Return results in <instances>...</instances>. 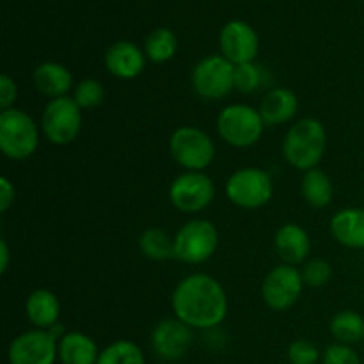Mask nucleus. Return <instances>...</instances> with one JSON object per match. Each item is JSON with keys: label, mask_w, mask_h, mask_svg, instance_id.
I'll list each match as a JSON object with an SVG mask.
<instances>
[{"label": "nucleus", "mask_w": 364, "mask_h": 364, "mask_svg": "<svg viewBox=\"0 0 364 364\" xmlns=\"http://www.w3.org/2000/svg\"><path fill=\"white\" fill-rule=\"evenodd\" d=\"M194 91L205 100H223L235 89V64L224 55H208L192 71Z\"/></svg>", "instance_id": "1a4fd4ad"}, {"label": "nucleus", "mask_w": 364, "mask_h": 364, "mask_svg": "<svg viewBox=\"0 0 364 364\" xmlns=\"http://www.w3.org/2000/svg\"><path fill=\"white\" fill-rule=\"evenodd\" d=\"M173 159L188 171H199L210 166L215 156V146L206 132L196 127H181L173 132L169 141Z\"/></svg>", "instance_id": "0eeeda50"}, {"label": "nucleus", "mask_w": 364, "mask_h": 364, "mask_svg": "<svg viewBox=\"0 0 364 364\" xmlns=\"http://www.w3.org/2000/svg\"><path fill=\"white\" fill-rule=\"evenodd\" d=\"M139 249L146 258L153 262H166L174 256V238L160 228H149L139 238Z\"/></svg>", "instance_id": "b1692460"}, {"label": "nucleus", "mask_w": 364, "mask_h": 364, "mask_svg": "<svg viewBox=\"0 0 364 364\" xmlns=\"http://www.w3.org/2000/svg\"><path fill=\"white\" fill-rule=\"evenodd\" d=\"M215 196L212 178L199 171H187L171 183L169 199L180 212L196 213L205 210Z\"/></svg>", "instance_id": "9d476101"}, {"label": "nucleus", "mask_w": 364, "mask_h": 364, "mask_svg": "<svg viewBox=\"0 0 364 364\" xmlns=\"http://www.w3.org/2000/svg\"><path fill=\"white\" fill-rule=\"evenodd\" d=\"M39 132L28 114L20 109L0 112V149L11 160H25L38 149Z\"/></svg>", "instance_id": "7ed1b4c3"}, {"label": "nucleus", "mask_w": 364, "mask_h": 364, "mask_svg": "<svg viewBox=\"0 0 364 364\" xmlns=\"http://www.w3.org/2000/svg\"><path fill=\"white\" fill-rule=\"evenodd\" d=\"M263 117L259 110L244 103H233L223 109L217 117V130L223 141L235 148H249L256 144L263 134Z\"/></svg>", "instance_id": "20e7f679"}, {"label": "nucleus", "mask_w": 364, "mask_h": 364, "mask_svg": "<svg viewBox=\"0 0 364 364\" xmlns=\"http://www.w3.org/2000/svg\"><path fill=\"white\" fill-rule=\"evenodd\" d=\"M331 334L338 343L355 345L364 340V318L358 311L345 309L336 313L331 320Z\"/></svg>", "instance_id": "5701e85b"}, {"label": "nucleus", "mask_w": 364, "mask_h": 364, "mask_svg": "<svg viewBox=\"0 0 364 364\" xmlns=\"http://www.w3.org/2000/svg\"><path fill=\"white\" fill-rule=\"evenodd\" d=\"M274 245L287 265H299L308 258L309 251H311V242H309V235L306 230H302L297 224H284L277 230L276 238H274Z\"/></svg>", "instance_id": "dca6fc26"}, {"label": "nucleus", "mask_w": 364, "mask_h": 364, "mask_svg": "<svg viewBox=\"0 0 364 364\" xmlns=\"http://www.w3.org/2000/svg\"><path fill=\"white\" fill-rule=\"evenodd\" d=\"M98 358V347L87 334L73 331V333H66L59 340L60 364H96Z\"/></svg>", "instance_id": "412c9836"}, {"label": "nucleus", "mask_w": 364, "mask_h": 364, "mask_svg": "<svg viewBox=\"0 0 364 364\" xmlns=\"http://www.w3.org/2000/svg\"><path fill=\"white\" fill-rule=\"evenodd\" d=\"M16 96L18 89L14 80L11 77H7V75H2L0 77V107H2V110L13 109L14 102H16Z\"/></svg>", "instance_id": "2f4dec72"}, {"label": "nucleus", "mask_w": 364, "mask_h": 364, "mask_svg": "<svg viewBox=\"0 0 364 364\" xmlns=\"http://www.w3.org/2000/svg\"><path fill=\"white\" fill-rule=\"evenodd\" d=\"M105 66L114 77L132 80L139 77L146 66V53L130 41H117L107 50Z\"/></svg>", "instance_id": "2eb2a0df"}, {"label": "nucleus", "mask_w": 364, "mask_h": 364, "mask_svg": "<svg viewBox=\"0 0 364 364\" xmlns=\"http://www.w3.org/2000/svg\"><path fill=\"white\" fill-rule=\"evenodd\" d=\"M302 196L313 208H326L333 201V183L323 171H306L302 178Z\"/></svg>", "instance_id": "4be33fe9"}, {"label": "nucleus", "mask_w": 364, "mask_h": 364, "mask_svg": "<svg viewBox=\"0 0 364 364\" xmlns=\"http://www.w3.org/2000/svg\"><path fill=\"white\" fill-rule=\"evenodd\" d=\"M301 274H302V279H304V284H308V287H313V288H320L323 287V284L329 283L331 276H333V269H331L329 262L315 258L302 267Z\"/></svg>", "instance_id": "c85d7f7f"}, {"label": "nucleus", "mask_w": 364, "mask_h": 364, "mask_svg": "<svg viewBox=\"0 0 364 364\" xmlns=\"http://www.w3.org/2000/svg\"><path fill=\"white\" fill-rule=\"evenodd\" d=\"M178 50V39L169 28H155L144 41V53L151 63H166Z\"/></svg>", "instance_id": "393cba45"}, {"label": "nucleus", "mask_w": 364, "mask_h": 364, "mask_svg": "<svg viewBox=\"0 0 364 364\" xmlns=\"http://www.w3.org/2000/svg\"><path fill=\"white\" fill-rule=\"evenodd\" d=\"M327 148V134L323 124L313 117L299 119L288 130L283 141V155L291 167L311 171L322 160Z\"/></svg>", "instance_id": "f03ea898"}, {"label": "nucleus", "mask_w": 364, "mask_h": 364, "mask_svg": "<svg viewBox=\"0 0 364 364\" xmlns=\"http://www.w3.org/2000/svg\"><path fill=\"white\" fill-rule=\"evenodd\" d=\"M226 194L228 199L240 208H262L272 199V178L263 169L245 167L231 174L226 183Z\"/></svg>", "instance_id": "423d86ee"}, {"label": "nucleus", "mask_w": 364, "mask_h": 364, "mask_svg": "<svg viewBox=\"0 0 364 364\" xmlns=\"http://www.w3.org/2000/svg\"><path fill=\"white\" fill-rule=\"evenodd\" d=\"M322 359L318 347L309 340H295L288 347V361L291 364H316Z\"/></svg>", "instance_id": "c756f323"}, {"label": "nucleus", "mask_w": 364, "mask_h": 364, "mask_svg": "<svg viewBox=\"0 0 364 364\" xmlns=\"http://www.w3.org/2000/svg\"><path fill=\"white\" fill-rule=\"evenodd\" d=\"M96 364H146L141 347L134 341L119 340L100 352Z\"/></svg>", "instance_id": "a878e982"}, {"label": "nucleus", "mask_w": 364, "mask_h": 364, "mask_svg": "<svg viewBox=\"0 0 364 364\" xmlns=\"http://www.w3.org/2000/svg\"><path fill=\"white\" fill-rule=\"evenodd\" d=\"M14 203V187L7 178H0V210L7 212Z\"/></svg>", "instance_id": "473e14b6"}, {"label": "nucleus", "mask_w": 364, "mask_h": 364, "mask_svg": "<svg viewBox=\"0 0 364 364\" xmlns=\"http://www.w3.org/2000/svg\"><path fill=\"white\" fill-rule=\"evenodd\" d=\"M103 96H105V91L102 84L95 78H85L75 87L73 100L80 109H95L103 102Z\"/></svg>", "instance_id": "bb28decb"}, {"label": "nucleus", "mask_w": 364, "mask_h": 364, "mask_svg": "<svg viewBox=\"0 0 364 364\" xmlns=\"http://www.w3.org/2000/svg\"><path fill=\"white\" fill-rule=\"evenodd\" d=\"M59 358V340L50 331L34 329L14 338L7 350L9 364H53Z\"/></svg>", "instance_id": "f8f14e48"}, {"label": "nucleus", "mask_w": 364, "mask_h": 364, "mask_svg": "<svg viewBox=\"0 0 364 364\" xmlns=\"http://www.w3.org/2000/svg\"><path fill=\"white\" fill-rule=\"evenodd\" d=\"M36 89L48 98H63L68 96L73 85V75L66 66L59 63H43L32 73Z\"/></svg>", "instance_id": "6ab92c4d"}, {"label": "nucleus", "mask_w": 364, "mask_h": 364, "mask_svg": "<svg viewBox=\"0 0 364 364\" xmlns=\"http://www.w3.org/2000/svg\"><path fill=\"white\" fill-rule=\"evenodd\" d=\"M302 288H304V279H302L301 270L283 263L267 274L262 287V295L270 309L287 311L299 301Z\"/></svg>", "instance_id": "9b49d317"}, {"label": "nucleus", "mask_w": 364, "mask_h": 364, "mask_svg": "<svg viewBox=\"0 0 364 364\" xmlns=\"http://www.w3.org/2000/svg\"><path fill=\"white\" fill-rule=\"evenodd\" d=\"M322 364H361V358L350 345L334 343L322 352Z\"/></svg>", "instance_id": "7c9ffc66"}, {"label": "nucleus", "mask_w": 364, "mask_h": 364, "mask_svg": "<svg viewBox=\"0 0 364 364\" xmlns=\"http://www.w3.org/2000/svg\"><path fill=\"white\" fill-rule=\"evenodd\" d=\"M174 316L192 329H213L228 315V295L223 284L206 274H192L178 283L173 299Z\"/></svg>", "instance_id": "f257e3e1"}, {"label": "nucleus", "mask_w": 364, "mask_h": 364, "mask_svg": "<svg viewBox=\"0 0 364 364\" xmlns=\"http://www.w3.org/2000/svg\"><path fill=\"white\" fill-rule=\"evenodd\" d=\"M299 110V98L294 91L284 87H276L263 98L259 114L263 117V123L269 127L288 123L294 119Z\"/></svg>", "instance_id": "a211bd4d"}, {"label": "nucleus", "mask_w": 364, "mask_h": 364, "mask_svg": "<svg viewBox=\"0 0 364 364\" xmlns=\"http://www.w3.org/2000/svg\"><path fill=\"white\" fill-rule=\"evenodd\" d=\"M0 256H2V263H0V272L6 274L7 267H9V249H7V242L0 240Z\"/></svg>", "instance_id": "72a5a7b5"}, {"label": "nucleus", "mask_w": 364, "mask_h": 364, "mask_svg": "<svg viewBox=\"0 0 364 364\" xmlns=\"http://www.w3.org/2000/svg\"><path fill=\"white\" fill-rule=\"evenodd\" d=\"M331 233L345 247L364 249V208H345L334 213Z\"/></svg>", "instance_id": "f3484780"}, {"label": "nucleus", "mask_w": 364, "mask_h": 364, "mask_svg": "<svg viewBox=\"0 0 364 364\" xmlns=\"http://www.w3.org/2000/svg\"><path fill=\"white\" fill-rule=\"evenodd\" d=\"M192 345V327L178 318H166L151 333V347L166 361H178Z\"/></svg>", "instance_id": "4468645a"}, {"label": "nucleus", "mask_w": 364, "mask_h": 364, "mask_svg": "<svg viewBox=\"0 0 364 364\" xmlns=\"http://www.w3.org/2000/svg\"><path fill=\"white\" fill-rule=\"evenodd\" d=\"M41 127L43 134L52 144H70L82 128V109L70 96L50 100L43 112Z\"/></svg>", "instance_id": "6e6552de"}, {"label": "nucleus", "mask_w": 364, "mask_h": 364, "mask_svg": "<svg viewBox=\"0 0 364 364\" xmlns=\"http://www.w3.org/2000/svg\"><path fill=\"white\" fill-rule=\"evenodd\" d=\"M217 245L219 233L213 223L206 219H194L181 226L174 237V258L198 265L212 258Z\"/></svg>", "instance_id": "39448f33"}, {"label": "nucleus", "mask_w": 364, "mask_h": 364, "mask_svg": "<svg viewBox=\"0 0 364 364\" xmlns=\"http://www.w3.org/2000/svg\"><path fill=\"white\" fill-rule=\"evenodd\" d=\"M262 84V70L255 63L235 66V89L244 95L256 91Z\"/></svg>", "instance_id": "cd10ccee"}, {"label": "nucleus", "mask_w": 364, "mask_h": 364, "mask_svg": "<svg viewBox=\"0 0 364 364\" xmlns=\"http://www.w3.org/2000/svg\"><path fill=\"white\" fill-rule=\"evenodd\" d=\"M25 311H27V318L32 326H36L38 329L48 331L59 323V299L53 291L41 288V290H36L28 295Z\"/></svg>", "instance_id": "aec40b11"}, {"label": "nucleus", "mask_w": 364, "mask_h": 364, "mask_svg": "<svg viewBox=\"0 0 364 364\" xmlns=\"http://www.w3.org/2000/svg\"><path fill=\"white\" fill-rule=\"evenodd\" d=\"M220 52L235 66L252 63L258 55L259 39L255 28L240 20H233L220 31Z\"/></svg>", "instance_id": "ddd939ff"}]
</instances>
